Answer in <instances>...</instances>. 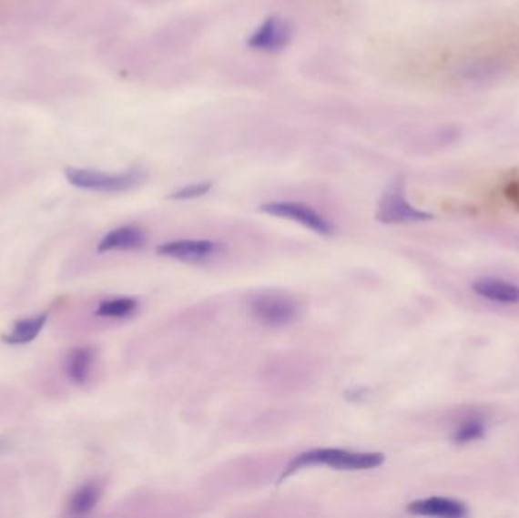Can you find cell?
Segmentation results:
<instances>
[{"label":"cell","instance_id":"1","mask_svg":"<svg viewBox=\"0 0 519 518\" xmlns=\"http://www.w3.org/2000/svg\"><path fill=\"white\" fill-rule=\"evenodd\" d=\"M384 461L386 456L378 452H350L341 449L307 450L287 463L281 476L278 477V485H281L282 482L304 468L323 465L339 472H361V470L382 467Z\"/></svg>","mask_w":519,"mask_h":518},{"label":"cell","instance_id":"2","mask_svg":"<svg viewBox=\"0 0 519 518\" xmlns=\"http://www.w3.org/2000/svg\"><path fill=\"white\" fill-rule=\"evenodd\" d=\"M509 58L500 52H473L455 61L453 78L460 83L480 86L504 76L509 72Z\"/></svg>","mask_w":519,"mask_h":518},{"label":"cell","instance_id":"3","mask_svg":"<svg viewBox=\"0 0 519 518\" xmlns=\"http://www.w3.org/2000/svg\"><path fill=\"white\" fill-rule=\"evenodd\" d=\"M145 175L138 169L127 170L120 174H108L102 170L68 168L66 179L77 188L91 192L118 193L127 192L143 181Z\"/></svg>","mask_w":519,"mask_h":518},{"label":"cell","instance_id":"4","mask_svg":"<svg viewBox=\"0 0 519 518\" xmlns=\"http://www.w3.org/2000/svg\"><path fill=\"white\" fill-rule=\"evenodd\" d=\"M375 218L382 224H412L432 219L434 216L412 206L405 198L404 181L402 178H396L382 192Z\"/></svg>","mask_w":519,"mask_h":518},{"label":"cell","instance_id":"5","mask_svg":"<svg viewBox=\"0 0 519 518\" xmlns=\"http://www.w3.org/2000/svg\"><path fill=\"white\" fill-rule=\"evenodd\" d=\"M250 315L266 327H284L298 318L295 301L278 294H259L249 300Z\"/></svg>","mask_w":519,"mask_h":518},{"label":"cell","instance_id":"6","mask_svg":"<svg viewBox=\"0 0 519 518\" xmlns=\"http://www.w3.org/2000/svg\"><path fill=\"white\" fill-rule=\"evenodd\" d=\"M260 210L266 215L281 219L293 220L302 225L305 229H311L318 234H331L334 231L330 220L325 219L319 211L314 210L310 206H305L302 202L293 201H273L266 202L260 207Z\"/></svg>","mask_w":519,"mask_h":518},{"label":"cell","instance_id":"7","mask_svg":"<svg viewBox=\"0 0 519 518\" xmlns=\"http://www.w3.org/2000/svg\"><path fill=\"white\" fill-rule=\"evenodd\" d=\"M293 37V29L290 24L281 17H269L250 34L248 38V46L254 51L280 52L290 43Z\"/></svg>","mask_w":519,"mask_h":518},{"label":"cell","instance_id":"8","mask_svg":"<svg viewBox=\"0 0 519 518\" xmlns=\"http://www.w3.org/2000/svg\"><path fill=\"white\" fill-rule=\"evenodd\" d=\"M222 249L213 240H172L157 247L159 256L170 257L182 262H202Z\"/></svg>","mask_w":519,"mask_h":518},{"label":"cell","instance_id":"9","mask_svg":"<svg viewBox=\"0 0 519 518\" xmlns=\"http://www.w3.org/2000/svg\"><path fill=\"white\" fill-rule=\"evenodd\" d=\"M480 299L498 304H519V285L501 277H480L471 285Z\"/></svg>","mask_w":519,"mask_h":518},{"label":"cell","instance_id":"10","mask_svg":"<svg viewBox=\"0 0 519 518\" xmlns=\"http://www.w3.org/2000/svg\"><path fill=\"white\" fill-rule=\"evenodd\" d=\"M413 515L423 517L462 518L468 515V506L460 500L450 497H427L414 500L407 506Z\"/></svg>","mask_w":519,"mask_h":518},{"label":"cell","instance_id":"11","mask_svg":"<svg viewBox=\"0 0 519 518\" xmlns=\"http://www.w3.org/2000/svg\"><path fill=\"white\" fill-rule=\"evenodd\" d=\"M146 242V234L143 229L134 225H123L105 234L97 243V251H127V249H138Z\"/></svg>","mask_w":519,"mask_h":518},{"label":"cell","instance_id":"12","mask_svg":"<svg viewBox=\"0 0 519 518\" xmlns=\"http://www.w3.org/2000/svg\"><path fill=\"white\" fill-rule=\"evenodd\" d=\"M95 358V350L91 347H76V349L70 350V353L66 358V365H64L68 381H73L75 385H86L90 379Z\"/></svg>","mask_w":519,"mask_h":518},{"label":"cell","instance_id":"13","mask_svg":"<svg viewBox=\"0 0 519 518\" xmlns=\"http://www.w3.org/2000/svg\"><path fill=\"white\" fill-rule=\"evenodd\" d=\"M47 315L40 313L34 317L23 318L14 322L13 329L2 335V340L8 345H26L36 340L47 322Z\"/></svg>","mask_w":519,"mask_h":518},{"label":"cell","instance_id":"14","mask_svg":"<svg viewBox=\"0 0 519 518\" xmlns=\"http://www.w3.org/2000/svg\"><path fill=\"white\" fill-rule=\"evenodd\" d=\"M100 495H102V491L96 483H86V485L79 486L68 500V513H72V515L90 513L96 508V504L99 503Z\"/></svg>","mask_w":519,"mask_h":518},{"label":"cell","instance_id":"15","mask_svg":"<svg viewBox=\"0 0 519 518\" xmlns=\"http://www.w3.org/2000/svg\"><path fill=\"white\" fill-rule=\"evenodd\" d=\"M486 435V422L482 418H466L455 427L451 440L457 445L469 444L473 441L482 440Z\"/></svg>","mask_w":519,"mask_h":518},{"label":"cell","instance_id":"16","mask_svg":"<svg viewBox=\"0 0 519 518\" xmlns=\"http://www.w3.org/2000/svg\"><path fill=\"white\" fill-rule=\"evenodd\" d=\"M137 309H138L137 300L122 297V299L105 300L97 306L95 313L100 318L118 320V318L131 317Z\"/></svg>","mask_w":519,"mask_h":518},{"label":"cell","instance_id":"17","mask_svg":"<svg viewBox=\"0 0 519 518\" xmlns=\"http://www.w3.org/2000/svg\"><path fill=\"white\" fill-rule=\"evenodd\" d=\"M213 184L209 181L204 183L190 184L186 188H178L175 192L168 195V199H175V201H187V199H195V198L204 197L211 190Z\"/></svg>","mask_w":519,"mask_h":518},{"label":"cell","instance_id":"18","mask_svg":"<svg viewBox=\"0 0 519 518\" xmlns=\"http://www.w3.org/2000/svg\"><path fill=\"white\" fill-rule=\"evenodd\" d=\"M503 195L505 201L519 211V177H512L503 184Z\"/></svg>","mask_w":519,"mask_h":518},{"label":"cell","instance_id":"19","mask_svg":"<svg viewBox=\"0 0 519 518\" xmlns=\"http://www.w3.org/2000/svg\"><path fill=\"white\" fill-rule=\"evenodd\" d=\"M8 449L9 442H6V441H0V453H4V452H6Z\"/></svg>","mask_w":519,"mask_h":518}]
</instances>
